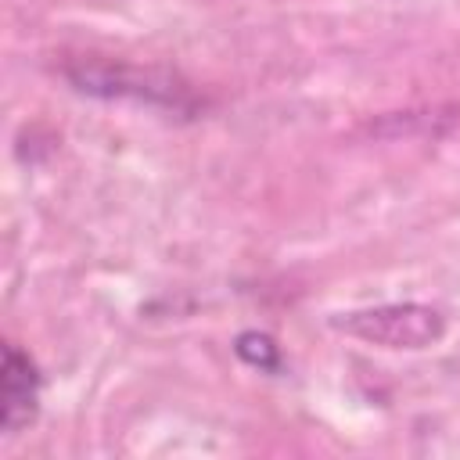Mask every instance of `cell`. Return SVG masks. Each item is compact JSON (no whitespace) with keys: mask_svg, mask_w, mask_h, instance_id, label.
I'll return each instance as SVG.
<instances>
[{"mask_svg":"<svg viewBox=\"0 0 460 460\" xmlns=\"http://www.w3.org/2000/svg\"><path fill=\"white\" fill-rule=\"evenodd\" d=\"M334 327L381 349H431L446 334V316L424 302H388L334 316Z\"/></svg>","mask_w":460,"mask_h":460,"instance_id":"6da1fadb","label":"cell"},{"mask_svg":"<svg viewBox=\"0 0 460 460\" xmlns=\"http://www.w3.org/2000/svg\"><path fill=\"white\" fill-rule=\"evenodd\" d=\"M40 413V370L36 359L14 341L4 345L0 363V428L4 435H18Z\"/></svg>","mask_w":460,"mask_h":460,"instance_id":"7a4b0ae2","label":"cell"},{"mask_svg":"<svg viewBox=\"0 0 460 460\" xmlns=\"http://www.w3.org/2000/svg\"><path fill=\"white\" fill-rule=\"evenodd\" d=\"M234 352L248 363V367H259V370H280V349H277V341L270 338V334H262V331H244V334H237V341H234Z\"/></svg>","mask_w":460,"mask_h":460,"instance_id":"3957f363","label":"cell"}]
</instances>
